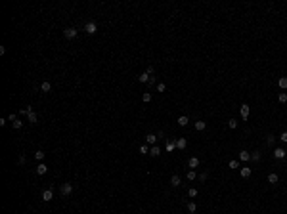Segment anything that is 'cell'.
Listing matches in <instances>:
<instances>
[{
    "label": "cell",
    "mask_w": 287,
    "mask_h": 214,
    "mask_svg": "<svg viewBox=\"0 0 287 214\" xmlns=\"http://www.w3.org/2000/svg\"><path fill=\"white\" fill-rule=\"evenodd\" d=\"M59 191H61V195H71V193H73V183H69V182L61 183Z\"/></svg>",
    "instance_id": "6da1fadb"
},
{
    "label": "cell",
    "mask_w": 287,
    "mask_h": 214,
    "mask_svg": "<svg viewBox=\"0 0 287 214\" xmlns=\"http://www.w3.org/2000/svg\"><path fill=\"white\" fill-rule=\"evenodd\" d=\"M84 31L88 33V35H96V31H98V25H96L94 21H88V23L84 25Z\"/></svg>",
    "instance_id": "7a4b0ae2"
},
{
    "label": "cell",
    "mask_w": 287,
    "mask_h": 214,
    "mask_svg": "<svg viewBox=\"0 0 287 214\" xmlns=\"http://www.w3.org/2000/svg\"><path fill=\"white\" fill-rule=\"evenodd\" d=\"M63 35H65V38H69V40H73V38L77 37V29L75 27H67L63 31Z\"/></svg>",
    "instance_id": "3957f363"
},
{
    "label": "cell",
    "mask_w": 287,
    "mask_h": 214,
    "mask_svg": "<svg viewBox=\"0 0 287 214\" xmlns=\"http://www.w3.org/2000/svg\"><path fill=\"white\" fill-rule=\"evenodd\" d=\"M52 199H54V191H52V189H44V191H42V201L50 203Z\"/></svg>",
    "instance_id": "277c9868"
},
{
    "label": "cell",
    "mask_w": 287,
    "mask_h": 214,
    "mask_svg": "<svg viewBox=\"0 0 287 214\" xmlns=\"http://www.w3.org/2000/svg\"><path fill=\"white\" fill-rule=\"evenodd\" d=\"M285 155H287V153H285V149H281V147H276V149H274V157L278 159V161L285 159Z\"/></svg>",
    "instance_id": "5b68a950"
},
{
    "label": "cell",
    "mask_w": 287,
    "mask_h": 214,
    "mask_svg": "<svg viewBox=\"0 0 287 214\" xmlns=\"http://www.w3.org/2000/svg\"><path fill=\"white\" fill-rule=\"evenodd\" d=\"M239 111H241V119L247 120L249 119V105H247V103H243V105L239 107Z\"/></svg>",
    "instance_id": "8992f818"
},
{
    "label": "cell",
    "mask_w": 287,
    "mask_h": 214,
    "mask_svg": "<svg viewBox=\"0 0 287 214\" xmlns=\"http://www.w3.org/2000/svg\"><path fill=\"white\" fill-rule=\"evenodd\" d=\"M149 155H151V157H159L161 155V147L159 145H151V147H149Z\"/></svg>",
    "instance_id": "52a82bcc"
},
{
    "label": "cell",
    "mask_w": 287,
    "mask_h": 214,
    "mask_svg": "<svg viewBox=\"0 0 287 214\" xmlns=\"http://www.w3.org/2000/svg\"><path fill=\"white\" fill-rule=\"evenodd\" d=\"M46 172H48V166H46L44 163H40V164L37 166V174H38V176H44Z\"/></svg>",
    "instance_id": "ba28073f"
},
{
    "label": "cell",
    "mask_w": 287,
    "mask_h": 214,
    "mask_svg": "<svg viewBox=\"0 0 287 214\" xmlns=\"http://www.w3.org/2000/svg\"><path fill=\"white\" fill-rule=\"evenodd\" d=\"M180 183H182L180 176H178V174H172V178H170V185H172V187H178Z\"/></svg>",
    "instance_id": "9c48e42d"
},
{
    "label": "cell",
    "mask_w": 287,
    "mask_h": 214,
    "mask_svg": "<svg viewBox=\"0 0 287 214\" xmlns=\"http://www.w3.org/2000/svg\"><path fill=\"white\" fill-rule=\"evenodd\" d=\"M199 163H201V161H199L197 157H190V161H188V166H190V168H197Z\"/></svg>",
    "instance_id": "30bf717a"
},
{
    "label": "cell",
    "mask_w": 287,
    "mask_h": 214,
    "mask_svg": "<svg viewBox=\"0 0 287 214\" xmlns=\"http://www.w3.org/2000/svg\"><path fill=\"white\" fill-rule=\"evenodd\" d=\"M176 147H178L180 151H182V149H186V147H188V142H186V138H178V140H176Z\"/></svg>",
    "instance_id": "8fae6325"
},
{
    "label": "cell",
    "mask_w": 287,
    "mask_h": 214,
    "mask_svg": "<svg viewBox=\"0 0 287 214\" xmlns=\"http://www.w3.org/2000/svg\"><path fill=\"white\" fill-rule=\"evenodd\" d=\"M174 147H176V140H168V142H166V145H165V149H166V153H170V151H174Z\"/></svg>",
    "instance_id": "7c38bea8"
},
{
    "label": "cell",
    "mask_w": 287,
    "mask_h": 214,
    "mask_svg": "<svg viewBox=\"0 0 287 214\" xmlns=\"http://www.w3.org/2000/svg\"><path fill=\"white\" fill-rule=\"evenodd\" d=\"M157 140H159V138H157L155 134H147V136H146V142H147V145H155V142H157Z\"/></svg>",
    "instance_id": "4fadbf2b"
},
{
    "label": "cell",
    "mask_w": 287,
    "mask_h": 214,
    "mask_svg": "<svg viewBox=\"0 0 287 214\" xmlns=\"http://www.w3.org/2000/svg\"><path fill=\"white\" fill-rule=\"evenodd\" d=\"M239 161H241V163L251 161V153H249V151H241V153H239Z\"/></svg>",
    "instance_id": "5bb4252c"
},
{
    "label": "cell",
    "mask_w": 287,
    "mask_h": 214,
    "mask_svg": "<svg viewBox=\"0 0 287 214\" xmlns=\"http://www.w3.org/2000/svg\"><path fill=\"white\" fill-rule=\"evenodd\" d=\"M251 172H253V170L249 168V166H241V178H249Z\"/></svg>",
    "instance_id": "9a60e30c"
},
{
    "label": "cell",
    "mask_w": 287,
    "mask_h": 214,
    "mask_svg": "<svg viewBox=\"0 0 287 214\" xmlns=\"http://www.w3.org/2000/svg\"><path fill=\"white\" fill-rule=\"evenodd\" d=\"M278 180H280V178H278L276 172H270V174H268V182L270 183H278Z\"/></svg>",
    "instance_id": "2e32d148"
},
{
    "label": "cell",
    "mask_w": 287,
    "mask_h": 214,
    "mask_svg": "<svg viewBox=\"0 0 287 214\" xmlns=\"http://www.w3.org/2000/svg\"><path fill=\"white\" fill-rule=\"evenodd\" d=\"M205 128H207V124H205V120H197V122H195V130H199V132H203Z\"/></svg>",
    "instance_id": "e0dca14e"
},
{
    "label": "cell",
    "mask_w": 287,
    "mask_h": 214,
    "mask_svg": "<svg viewBox=\"0 0 287 214\" xmlns=\"http://www.w3.org/2000/svg\"><path fill=\"white\" fill-rule=\"evenodd\" d=\"M27 119H29V122H31V124H35V122L38 120V117H37V113H35V111H31V113L27 115Z\"/></svg>",
    "instance_id": "ac0fdd59"
},
{
    "label": "cell",
    "mask_w": 287,
    "mask_h": 214,
    "mask_svg": "<svg viewBox=\"0 0 287 214\" xmlns=\"http://www.w3.org/2000/svg\"><path fill=\"white\" fill-rule=\"evenodd\" d=\"M149 78H151V76L147 75V73H142V75H138V80L144 82V84H146V82H149Z\"/></svg>",
    "instance_id": "d6986e66"
},
{
    "label": "cell",
    "mask_w": 287,
    "mask_h": 214,
    "mask_svg": "<svg viewBox=\"0 0 287 214\" xmlns=\"http://www.w3.org/2000/svg\"><path fill=\"white\" fill-rule=\"evenodd\" d=\"M40 90H42V92H50V90H52V84H50V82H42V84H40Z\"/></svg>",
    "instance_id": "ffe728a7"
},
{
    "label": "cell",
    "mask_w": 287,
    "mask_h": 214,
    "mask_svg": "<svg viewBox=\"0 0 287 214\" xmlns=\"http://www.w3.org/2000/svg\"><path fill=\"white\" fill-rule=\"evenodd\" d=\"M278 84H280L281 90H285V88H287V76H281L280 80H278Z\"/></svg>",
    "instance_id": "44dd1931"
},
{
    "label": "cell",
    "mask_w": 287,
    "mask_h": 214,
    "mask_svg": "<svg viewBox=\"0 0 287 214\" xmlns=\"http://www.w3.org/2000/svg\"><path fill=\"white\" fill-rule=\"evenodd\" d=\"M188 122H190V119H188L186 115H182V117H178V124H180V126H186V124H188Z\"/></svg>",
    "instance_id": "7402d4cb"
},
{
    "label": "cell",
    "mask_w": 287,
    "mask_h": 214,
    "mask_svg": "<svg viewBox=\"0 0 287 214\" xmlns=\"http://www.w3.org/2000/svg\"><path fill=\"white\" fill-rule=\"evenodd\" d=\"M31 111H33V107L27 105V107H23V109H19V115H29Z\"/></svg>",
    "instance_id": "603a6c76"
},
{
    "label": "cell",
    "mask_w": 287,
    "mask_h": 214,
    "mask_svg": "<svg viewBox=\"0 0 287 214\" xmlns=\"http://www.w3.org/2000/svg\"><path fill=\"white\" fill-rule=\"evenodd\" d=\"M188 210H190V212H195V210H197V205H195V201H190V203H188Z\"/></svg>",
    "instance_id": "cb8c5ba5"
},
{
    "label": "cell",
    "mask_w": 287,
    "mask_h": 214,
    "mask_svg": "<svg viewBox=\"0 0 287 214\" xmlns=\"http://www.w3.org/2000/svg\"><path fill=\"white\" fill-rule=\"evenodd\" d=\"M278 100H280V103H287V92H281L278 96Z\"/></svg>",
    "instance_id": "d4e9b609"
},
{
    "label": "cell",
    "mask_w": 287,
    "mask_h": 214,
    "mask_svg": "<svg viewBox=\"0 0 287 214\" xmlns=\"http://www.w3.org/2000/svg\"><path fill=\"white\" fill-rule=\"evenodd\" d=\"M251 161H255V163H256V161H260V153L253 151V153H251Z\"/></svg>",
    "instance_id": "484cf974"
},
{
    "label": "cell",
    "mask_w": 287,
    "mask_h": 214,
    "mask_svg": "<svg viewBox=\"0 0 287 214\" xmlns=\"http://www.w3.org/2000/svg\"><path fill=\"white\" fill-rule=\"evenodd\" d=\"M142 101L149 103V101H151V94H149V92H144V96H142Z\"/></svg>",
    "instance_id": "4316f807"
},
{
    "label": "cell",
    "mask_w": 287,
    "mask_h": 214,
    "mask_svg": "<svg viewBox=\"0 0 287 214\" xmlns=\"http://www.w3.org/2000/svg\"><path fill=\"white\" fill-rule=\"evenodd\" d=\"M12 126H13V128H15V130H19V128L23 126V120H21V119H17V120H15V122H12Z\"/></svg>",
    "instance_id": "83f0119b"
},
{
    "label": "cell",
    "mask_w": 287,
    "mask_h": 214,
    "mask_svg": "<svg viewBox=\"0 0 287 214\" xmlns=\"http://www.w3.org/2000/svg\"><path fill=\"white\" fill-rule=\"evenodd\" d=\"M274 142H276V138L272 136V134H268L266 136V145H274Z\"/></svg>",
    "instance_id": "f1b7e54d"
},
{
    "label": "cell",
    "mask_w": 287,
    "mask_h": 214,
    "mask_svg": "<svg viewBox=\"0 0 287 214\" xmlns=\"http://www.w3.org/2000/svg\"><path fill=\"white\" fill-rule=\"evenodd\" d=\"M44 155H46L44 151H35V159H37V161H42V159H44Z\"/></svg>",
    "instance_id": "f546056e"
},
{
    "label": "cell",
    "mask_w": 287,
    "mask_h": 214,
    "mask_svg": "<svg viewBox=\"0 0 287 214\" xmlns=\"http://www.w3.org/2000/svg\"><path fill=\"white\" fill-rule=\"evenodd\" d=\"M186 178H188L190 182H193V180H195V170H190V172L186 174Z\"/></svg>",
    "instance_id": "4dcf8cb0"
},
{
    "label": "cell",
    "mask_w": 287,
    "mask_h": 214,
    "mask_svg": "<svg viewBox=\"0 0 287 214\" xmlns=\"http://www.w3.org/2000/svg\"><path fill=\"white\" fill-rule=\"evenodd\" d=\"M197 193H199V191H197L195 187H190V189H188V195H190V197H197Z\"/></svg>",
    "instance_id": "1f68e13d"
},
{
    "label": "cell",
    "mask_w": 287,
    "mask_h": 214,
    "mask_svg": "<svg viewBox=\"0 0 287 214\" xmlns=\"http://www.w3.org/2000/svg\"><path fill=\"white\" fill-rule=\"evenodd\" d=\"M140 153H142V155H147V153H149V147H147V144H146V145H140Z\"/></svg>",
    "instance_id": "d6a6232c"
},
{
    "label": "cell",
    "mask_w": 287,
    "mask_h": 214,
    "mask_svg": "<svg viewBox=\"0 0 287 214\" xmlns=\"http://www.w3.org/2000/svg\"><path fill=\"white\" fill-rule=\"evenodd\" d=\"M228 166H230V168H239V161H230Z\"/></svg>",
    "instance_id": "836d02e7"
},
{
    "label": "cell",
    "mask_w": 287,
    "mask_h": 214,
    "mask_svg": "<svg viewBox=\"0 0 287 214\" xmlns=\"http://www.w3.org/2000/svg\"><path fill=\"white\" fill-rule=\"evenodd\" d=\"M228 126H230V128H237V120L236 119H230L228 120Z\"/></svg>",
    "instance_id": "e575fe53"
},
{
    "label": "cell",
    "mask_w": 287,
    "mask_h": 214,
    "mask_svg": "<svg viewBox=\"0 0 287 214\" xmlns=\"http://www.w3.org/2000/svg\"><path fill=\"white\" fill-rule=\"evenodd\" d=\"M165 90H166L165 82H159V84H157V92H165Z\"/></svg>",
    "instance_id": "d590c367"
},
{
    "label": "cell",
    "mask_w": 287,
    "mask_h": 214,
    "mask_svg": "<svg viewBox=\"0 0 287 214\" xmlns=\"http://www.w3.org/2000/svg\"><path fill=\"white\" fill-rule=\"evenodd\" d=\"M8 120H10V122H15V120H17V115H15V113H10V115H8Z\"/></svg>",
    "instance_id": "8d00e7d4"
},
{
    "label": "cell",
    "mask_w": 287,
    "mask_h": 214,
    "mask_svg": "<svg viewBox=\"0 0 287 214\" xmlns=\"http://www.w3.org/2000/svg\"><path fill=\"white\" fill-rule=\"evenodd\" d=\"M280 140H281V142H283V144H287V132H281Z\"/></svg>",
    "instance_id": "74e56055"
},
{
    "label": "cell",
    "mask_w": 287,
    "mask_h": 214,
    "mask_svg": "<svg viewBox=\"0 0 287 214\" xmlns=\"http://www.w3.org/2000/svg\"><path fill=\"white\" fill-rule=\"evenodd\" d=\"M146 73H147V75H149V76H151V75H153V73H155V69H153V67H151V65H149V67H147V71H146Z\"/></svg>",
    "instance_id": "f35d334b"
},
{
    "label": "cell",
    "mask_w": 287,
    "mask_h": 214,
    "mask_svg": "<svg viewBox=\"0 0 287 214\" xmlns=\"http://www.w3.org/2000/svg\"><path fill=\"white\" fill-rule=\"evenodd\" d=\"M17 163H19V164H23V163H25V155H19V159H17Z\"/></svg>",
    "instance_id": "ab89813d"
},
{
    "label": "cell",
    "mask_w": 287,
    "mask_h": 214,
    "mask_svg": "<svg viewBox=\"0 0 287 214\" xmlns=\"http://www.w3.org/2000/svg\"><path fill=\"white\" fill-rule=\"evenodd\" d=\"M199 180H201V182H205V180H207V172H203V174H199Z\"/></svg>",
    "instance_id": "60d3db41"
},
{
    "label": "cell",
    "mask_w": 287,
    "mask_h": 214,
    "mask_svg": "<svg viewBox=\"0 0 287 214\" xmlns=\"http://www.w3.org/2000/svg\"><path fill=\"white\" fill-rule=\"evenodd\" d=\"M157 138H161V140H165V132H161V130H159V132H157Z\"/></svg>",
    "instance_id": "b9f144b4"
},
{
    "label": "cell",
    "mask_w": 287,
    "mask_h": 214,
    "mask_svg": "<svg viewBox=\"0 0 287 214\" xmlns=\"http://www.w3.org/2000/svg\"><path fill=\"white\" fill-rule=\"evenodd\" d=\"M190 214H195V212H190Z\"/></svg>",
    "instance_id": "7bdbcfd3"
}]
</instances>
